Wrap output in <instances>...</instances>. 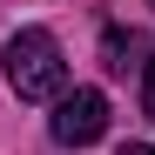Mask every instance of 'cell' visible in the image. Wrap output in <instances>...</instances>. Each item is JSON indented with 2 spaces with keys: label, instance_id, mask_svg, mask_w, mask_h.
I'll return each instance as SVG.
<instances>
[{
  "label": "cell",
  "instance_id": "1",
  "mask_svg": "<svg viewBox=\"0 0 155 155\" xmlns=\"http://www.w3.org/2000/svg\"><path fill=\"white\" fill-rule=\"evenodd\" d=\"M7 88L20 101H61L68 94V61H61V41L47 27L7 34Z\"/></svg>",
  "mask_w": 155,
  "mask_h": 155
},
{
  "label": "cell",
  "instance_id": "2",
  "mask_svg": "<svg viewBox=\"0 0 155 155\" xmlns=\"http://www.w3.org/2000/svg\"><path fill=\"white\" fill-rule=\"evenodd\" d=\"M47 128H54L61 148H94L101 135H108V94H101V88H74V94H61Z\"/></svg>",
  "mask_w": 155,
  "mask_h": 155
},
{
  "label": "cell",
  "instance_id": "5",
  "mask_svg": "<svg viewBox=\"0 0 155 155\" xmlns=\"http://www.w3.org/2000/svg\"><path fill=\"white\" fill-rule=\"evenodd\" d=\"M121 155H155V148H148V142H128V148H121Z\"/></svg>",
  "mask_w": 155,
  "mask_h": 155
},
{
  "label": "cell",
  "instance_id": "6",
  "mask_svg": "<svg viewBox=\"0 0 155 155\" xmlns=\"http://www.w3.org/2000/svg\"><path fill=\"white\" fill-rule=\"evenodd\" d=\"M148 7H155V0H148Z\"/></svg>",
  "mask_w": 155,
  "mask_h": 155
},
{
  "label": "cell",
  "instance_id": "4",
  "mask_svg": "<svg viewBox=\"0 0 155 155\" xmlns=\"http://www.w3.org/2000/svg\"><path fill=\"white\" fill-rule=\"evenodd\" d=\"M142 115L155 121V54H148V68H142Z\"/></svg>",
  "mask_w": 155,
  "mask_h": 155
},
{
  "label": "cell",
  "instance_id": "3",
  "mask_svg": "<svg viewBox=\"0 0 155 155\" xmlns=\"http://www.w3.org/2000/svg\"><path fill=\"white\" fill-rule=\"evenodd\" d=\"M101 54H108V68H128V54H135V34L108 27V34H101Z\"/></svg>",
  "mask_w": 155,
  "mask_h": 155
}]
</instances>
